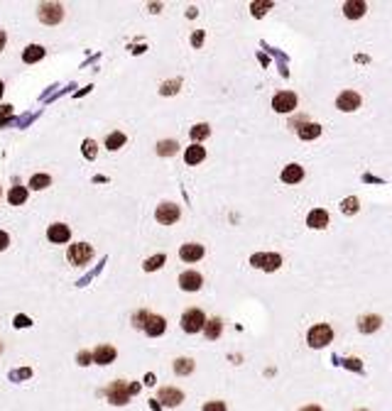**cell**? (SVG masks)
Returning <instances> with one entry per match:
<instances>
[{
	"mask_svg": "<svg viewBox=\"0 0 392 411\" xmlns=\"http://www.w3.org/2000/svg\"><path fill=\"white\" fill-rule=\"evenodd\" d=\"M201 274L199 272H184L181 277H179V287L184 289V291H196V289H201Z\"/></svg>",
	"mask_w": 392,
	"mask_h": 411,
	"instance_id": "obj_11",
	"label": "cell"
},
{
	"mask_svg": "<svg viewBox=\"0 0 392 411\" xmlns=\"http://www.w3.org/2000/svg\"><path fill=\"white\" fill-rule=\"evenodd\" d=\"M106 396H108V401H110V404L123 406V404H128V401H130V387H128L125 382H113V384L106 389Z\"/></svg>",
	"mask_w": 392,
	"mask_h": 411,
	"instance_id": "obj_3",
	"label": "cell"
},
{
	"mask_svg": "<svg viewBox=\"0 0 392 411\" xmlns=\"http://www.w3.org/2000/svg\"><path fill=\"white\" fill-rule=\"evenodd\" d=\"M157 221L162 223V226H172V223H176L179 221V206H174V203H162V206H157Z\"/></svg>",
	"mask_w": 392,
	"mask_h": 411,
	"instance_id": "obj_9",
	"label": "cell"
},
{
	"mask_svg": "<svg viewBox=\"0 0 392 411\" xmlns=\"http://www.w3.org/2000/svg\"><path fill=\"white\" fill-rule=\"evenodd\" d=\"M176 86H179V81H172V83H164V86H162V96H167V93H174V91H176Z\"/></svg>",
	"mask_w": 392,
	"mask_h": 411,
	"instance_id": "obj_39",
	"label": "cell"
},
{
	"mask_svg": "<svg viewBox=\"0 0 392 411\" xmlns=\"http://www.w3.org/2000/svg\"><path fill=\"white\" fill-rule=\"evenodd\" d=\"M204 330H206V338H209V340H216V338L221 335V330H223L221 318H211L209 323H204Z\"/></svg>",
	"mask_w": 392,
	"mask_h": 411,
	"instance_id": "obj_24",
	"label": "cell"
},
{
	"mask_svg": "<svg viewBox=\"0 0 392 411\" xmlns=\"http://www.w3.org/2000/svg\"><path fill=\"white\" fill-rule=\"evenodd\" d=\"M206 159V149L201 147V144H191V147H186V154H184V162L186 164H199V162H204Z\"/></svg>",
	"mask_w": 392,
	"mask_h": 411,
	"instance_id": "obj_19",
	"label": "cell"
},
{
	"mask_svg": "<svg viewBox=\"0 0 392 411\" xmlns=\"http://www.w3.org/2000/svg\"><path fill=\"white\" fill-rule=\"evenodd\" d=\"M91 255H93V250L86 243H76V245L69 247V262L71 265H86L91 260Z\"/></svg>",
	"mask_w": 392,
	"mask_h": 411,
	"instance_id": "obj_8",
	"label": "cell"
},
{
	"mask_svg": "<svg viewBox=\"0 0 392 411\" xmlns=\"http://www.w3.org/2000/svg\"><path fill=\"white\" fill-rule=\"evenodd\" d=\"M62 18H64V10L59 3H42L40 5V20L44 25H57V22H62Z\"/></svg>",
	"mask_w": 392,
	"mask_h": 411,
	"instance_id": "obj_5",
	"label": "cell"
},
{
	"mask_svg": "<svg viewBox=\"0 0 392 411\" xmlns=\"http://www.w3.org/2000/svg\"><path fill=\"white\" fill-rule=\"evenodd\" d=\"M159 401L164 406H179L184 401V394L179 389H174V387H162L159 389Z\"/></svg>",
	"mask_w": 392,
	"mask_h": 411,
	"instance_id": "obj_10",
	"label": "cell"
},
{
	"mask_svg": "<svg viewBox=\"0 0 392 411\" xmlns=\"http://www.w3.org/2000/svg\"><path fill=\"white\" fill-rule=\"evenodd\" d=\"M81 147H84L81 152H84V157H86V159H93V157H96V142H93V140H86Z\"/></svg>",
	"mask_w": 392,
	"mask_h": 411,
	"instance_id": "obj_32",
	"label": "cell"
},
{
	"mask_svg": "<svg viewBox=\"0 0 392 411\" xmlns=\"http://www.w3.org/2000/svg\"><path fill=\"white\" fill-rule=\"evenodd\" d=\"M302 179H304V169H302L299 164L284 166V171H282V181H284V184H299Z\"/></svg>",
	"mask_w": 392,
	"mask_h": 411,
	"instance_id": "obj_20",
	"label": "cell"
},
{
	"mask_svg": "<svg viewBox=\"0 0 392 411\" xmlns=\"http://www.w3.org/2000/svg\"><path fill=\"white\" fill-rule=\"evenodd\" d=\"M115 360V348L113 345H98L93 352V362L96 365H110Z\"/></svg>",
	"mask_w": 392,
	"mask_h": 411,
	"instance_id": "obj_16",
	"label": "cell"
},
{
	"mask_svg": "<svg viewBox=\"0 0 392 411\" xmlns=\"http://www.w3.org/2000/svg\"><path fill=\"white\" fill-rule=\"evenodd\" d=\"M164 265V255H154V257H150L147 262H145V272H154V269H159Z\"/></svg>",
	"mask_w": 392,
	"mask_h": 411,
	"instance_id": "obj_30",
	"label": "cell"
},
{
	"mask_svg": "<svg viewBox=\"0 0 392 411\" xmlns=\"http://www.w3.org/2000/svg\"><path fill=\"white\" fill-rule=\"evenodd\" d=\"M47 238H49L52 243H69L71 230H69V226H64V223H54V226H49Z\"/></svg>",
	"mask_w": 392,
	"mask_h": 411,
	"instance_id": "obj_13",
	"label": "cell"
},
{
	"mask_svg": "<svg viewBox=\"0 0 392 411\" xmlns=\"http://www.w3.org/2000/svg\"><path fill=\"white\" fill-rule=\"evenodd\" d=\"M44 57V49L40 47V44H30L25 52H22V62L25 64H35V62H40Z\"/></svg>",
	"mask_w": 392,
	"mask_h": 411,
	"instance_id": "obj_22",
	"label": "cell"
},
{
	"mask_svg": "<svg viewBox=\"0 0 392 411\" xmlns=\"http://www.w3.org/2000/svg\"><path fill=\"white\" fill-rule=\"evenodd\" d=\"M10 113H13V108H10V105H3V108H0V127L5 125V120L10 118Z\"/></svg>",
	"mask_w": 392,
	"mask_h": 411,
	"instance_id": "obj_37",
	"label": "cell"
},
{
	"mask_svg": "<svg viewBox=\"0 0 392 411\" xmlns=\"http://www.w3.org/2000/svg\"><path fill=\"white\" fill-rule=\"evenodd\" d=\"M27 377H32V370H18V372H10V379L15 382V379H27Z\"/></svg>",
	"mask_w": 392,
	"mask_h": 411,
	"instance_id": "obj_35",
	"label": "cell"
},
{
	"mask_svg": "<svg viewBox=\"0 0 392 411\" xmlns=\"http://www.w3.org/2000/svg\"><path fill=\"white\" fill-rule=\"evenodd\" d=\"M8 245H10V235H8L5 230H0V252H3Z\"/></svg>",
	"mask_w": 392,
	"mask_h": 411,
	"instance_id": "obj_38",
	"label": "cell"
},
{
	"mask_svg": "<svg viewBox=\"0 0 392 411\" xmlns=\"http://www.w3.org/2000/svg\"><path fill=\"white\" fill-rule=\"evenodd\" d=\"M174 372L176 374H191L194 372V360H189V357H179V360H174Z\"/></svg>",
	"mask_w": 392,
	"mask_h": 411,
	"instance_id": "obj_25",
	"label": "cell"
},
{
	"mask_svg": "<svg viewBox=\"0 0 392 411\" xmlns=\"http://www.w3.org/2000/svg\"><path fill=\"white\" fill-rule=\"evenodd\" d=\"M145 333L147 335H152V338H157V335H162L164 333V328H167V321L162 318V316H147V321H145Z\"/></svg>",
	"mask_w": 392,
	"mask_h": 411,
	"instance_id": "obj_14",
	"label": "cell"
},
{
	"mask_svg": "<svg viewBox=\"0 0 392 411\" xmlns=\"http://www.w3.org/2000/svg\"><path fill=\"white\" fill-rule=\"evenodd\" d=\"M179 257H181L184 262H196V260H201V257H204V245H196V243L181 245Z\"/></svg>",
	"mask_w": 392,
	"mask_h": 411,
	"instance_id": "obj_12",
	"label": "cell"
},
{
	"mask_svg": "<svg viewBox=\"0 0 392 411\" xmlns=\"http://www.w3.org/2000/svg\"><path fill=\"white\" fill-rule=\"evenodd\" d=\"M76 360H79V365H91V362H93V355L86 352V350H81V352L76 355Z\"/></svg>",
	"mask_w": 392,
	"mask_h": 411,
	"instance_id": "obj_36",
	"label": "cell"
},
{
	"mask_svg": "<svg viewBox=\"0 0 392 411\" xmlns=\"http://www.w3.org/2000/svg\"><path fill=\"white\" fill-rule=\"evenodd\" d=\"M0 98H3V81H0Z\"/></svg>",
	"mask_w": 392,
	"mask_h": 411,
	"instance_id": "obj_45",
	"label": "cell"
},
{
	"mask_svg": "<svg viewBox=\"0 0 392 411\" xmlns=\"http://www.w3.org/2000/svg\"><path fill=\"white\" fill-rule=\"evenodd\" d=\"M336 108L343 110V113H353L360 108V96L355 91H343L338 98H336Z\"/></svg>",
	"mask_w": 392,
	"mask_h": 411,
	"instance_id": "obj_7",
	"label": "cell"
},
{
	"mask_svg": "<svg viewBox=\"0 0 392 411\" xmlns=\"http://www.w3.org/2000/svg\"><path fill=\"white\" fill-rule=\"evenodd\" d=\"M8 201H10V206H22L27 201V188L25 186H13L10 193H8Z\"/></svg>",
	"mask_w": 392,
	"mask_h": 411,
	"instance_id": "obj_23",
	"label": "cell"
},
{
	"mask_svg": "<svg viewBox=\"0 0 392 411\" xmlns=\"http://www.w3.org/2000/svg\"><path fill=\"white\" fill-rule=\"evenodd\" d=\"M297 135H299L302 140H316V137L321 135V125H316V123H304V125L297 127Z\"/></svg>",
	"mask_w": 392,
	"mask_h": 411,
	"instance_id": "obj_21",
	"label": "cell"
},
{
	"mask_svg": "<svg viewBox=\"0 0 392 411\" xmlns=\"http://www.w3.org/2000/svg\"><path fill=\"white\" fill-rule=\"evenodd\" d=\"M250 265L253 267H258V269H265V272H275L280 265H282V257L280 255H275V252H260V255H253L250 257Z\"/></svg>",
	"mask_w": 392,
	"mask_h": 411,
	"instance_id": "obj_4",
	"label": "cell"
},
{
	"mask_svg": "<svg viewBox=\"0 0 392 411\" xmlns=\"http://www.w3.org/2000/svg\"><path fill=\"white\" fill-rule=\"evenodd\" d=\"M306 226H309V228H316V230L326 228V226H328V213L321 211V208H314V211L306 216Z\"/></svg>",
	"mask_w": 392,
	"mask_h": 411,
	"instance_id": "obj_17",
	"label": "cell"
},
{
	"mask_svg": "<svg viewBox=\"0 0 392 411\" xmlns=\"http://www.w3.org/2000/svg\"><path fill=\"white\" fill-rule=\"evenodd\" d=\"M201 411H226V404L223 401H206Z\"/></svg>",
	"mask_w": 392,
	"mask_h": 411,
	"instance_id": "obj_34",
	"label": "cell"
},
{
	"mask_svg": "<svg viewBox=\"0 0 392 411\" xmlns=\"http://www.w3.org/2000/svg\"><path fill=\"white\" fill-rule=\"evenodd\" d=\"M176 147H179V144H176L174 140H162V142L157 144V154H159V157H172V154L176 152Z\"/></svg>",
	"mask_w": 392,
	"mask_h": 411,
	"instance_id": "obj_26",
	"label": "cell"
},
{
	"mask_svg": "<svg viewBox=\"0 0 392 411\" xmlns=\"http://www.w3.org/2000/svg\"><path fill=\"white\" fill-rule=\"evenodd\" d=\"M204 323H206V316H204V311H199V308H189V311L181 316V328H184L186 333H199V330L204 328Z\"/></svg>",
	"mask_w": 392,
	"mask_h": 411,
	"instance_id": "obj_2",
	"label": "cell"
},
{
	"mask_svg": "<svg viewBox=\"0 0 392 411\" xmlns=\"http://www.w3.org/2000/svg\"><path fill=\"white\" fill-rule=\"evenodd\" d=\"M302 411H324L321 406H316V404H309V406H304Z\"/></svg>",
	"mask_w": 392,
	"mask_h": 411,
	"instance_id": "obj_43",
	"label": "cell"
},
{
	"mask_svg": "<svg viewBox=\"0 0 392 411\" xmlns=\"http://www.w3.org/2000/svg\"><path fill=\"white\" fill-rule=\"evenodd\" d=\"M5 40H8V35L0 30V52H3V47H5Z\"/></svg>",
	"mask_w": 392,
	"mask_h": 411,
	"instance_id": "obj_44",
	"label": "cell"
},
{
	"mask_svg": "<svg viewBox=\"0 0 392 411\" xmlns=\"http://www.w3.org/2000/svg\"><path fill=\"white\" fill-rule=\"evenodd\" d=\"M15 326H18V328H27V326H30V318H27V316H18V318H15Z\"/></svg>",
	"mask_w": 392,
	"mask_h": 411,
	"instance_id": "obj_41",
	"label": "cell"
},
{
	"mask_svg": "<svg viewBox=\"0 0 392 411\" xmlns=\"http://www.w3.org/2000/svg\"><path fill=\"white\" fill-rule=\"evenodd\" d=\"M209 135H211V127L204 125V123H199V125L191 127V140H196V144H199V140H206Z\"/></svg>",
	"mask_w": 392,
	"mask_h": 411,
	"instance_id": "obj_27",
	"label": "cell"
},
{
	"mask_svg": "<svg viewBox=\"0 0 392 411\" xmlns=\"http://www.w3.org/2000/svg\"><path fill=\"white\" fill-rule=\"evenodd\" d=\"M309 345L311 348H324L333 340V328L328 323H316L314 328H309V335H306Z\"/></svg>",
	"mask_w": 392,
	"mask_h": 411,
	"instance_id": "obj_1",
	"label": "cell"
},
{
	"mask_svg": "<svg viewBox=\"0 0 392 411\" xmlns=\"http://www.w3.org/2000/svg\"><path fill=\"white\" fill-rule=\"evenodd\" d=\"M346 367H350V370H360L363 365H360V360H358V357H348V360H346Z\"/></svg>",
	"mask_w": 392,
	"mask_h": 411,
	"instance_id": "obj_40",
	"label": "cell"
},
{
	"mask_svg": "<svg viewBox=\"0 0 392 411\" xmlns=\"http://www.w3.org/2000/svg\"><path fill=\"white\" fill-rule=\"evenodd\" d=\"M341 208H343V213H348V216H350V213H355V211H358V198H353V196H350V198H346V201L341 203Z\"/></svg>",
	"mask_w": 392,
	"mask_h": 411,
	"instance_id": "obj_31",
	"label": "cell"
},
{
	"mask_svg": "<svg viewBox=\"0 0 392 411\" xmlns=\"http://www.w3.org/2000/svg\"><path fill=\"white\" fill-rule=\"evenodd\" d=\"M380 326H382V318H380V316L368 313V316H360V318H358V330H360V333H375Z\"/></svg>",
	"mask_w": 392,
	"mask_h": 411,
	"instance_id": "obj_15",
	"label": "cell"
},
{
	"mask_svg": "<svg viewBox=\"0 0 392 411\" xmlns=\"http://www.w3.org/2000/svg\"><path fill=\"white\" fill-rule=\"evenodd\" d=\"M270 8H272V3H253V15H255V18H260V15H262V13H267Z\"/></svg>",
	"mask_w": 392,
	"mask_h": 411,
	"instance_id": "obj_33",
	"label": "cell"
},
{
	"mask_svg": "<svg viewBox=\"0 0 392 411\" xmlns=\"http://www.w3.org/2000/svg\"><path fill=\"white\" fill-rule=\"evenodd\" d=\"M272 108H275L277 113H292V110L297 108V96H294L292 91H282V93H277V96L272 98Z\"/></svg>",
	"mask_w": 392,
	"mask_h": 411,
	"instance_id": "obj_6",
	"label": "cell"
},
{
	"mask_svg": "<svg viewBox=\"0 0 392 411\" xmlns=\"http://www.w3.org/2000/svg\"><path fill=\"white\" fill-rule=\"evenodd\" d=\"M358 411H368V409H358Z\"/></svg>",
	"mask_w": 392,
	"mask_h": 411,
	"instance_id": "obj_46",
	"label": "cell"
},
{
	"mask_svg": "<svg viewBox=\"0 0 392 411\" xmlns=\"http://www.w3.org/2000/svg\"><path fill=\"white\" fill-rule=\"evenodd\" d=\"M52 184V179H49V174H35L32 179H30V186L32 188H37V191H42V188H47Z\"/></svg>",
	"mask_w": 392,
	"mask_h": 411,
	"instance_id": "obj_29",
	"label": "cell"
},
{
	"mask_svg": "<svg viewBox=\"0 0 392 411\" xmlns=\"http://www.w3.org/2000/svg\"><path fill=\"white\" fill-rule=\"evenodd\" d=\"M125 144V135L123 132H110L108 137H106V147L108 149H120Z\"/></svg>",
	"mask_w": 392,
	"mask_h": 411,
	"instance_id": "obj_28",
	"label": "cell"
},
{
	"mask_svg": "<svg viewBox=\"0 0 392 411\" xmlns=\"http://www.w3.org/2000/svg\"><path fill=\"white\" fill-rule=\"evenodd\" d=\"M201 40H204V35H201V32H196V35H194V40H191V42H194V47H199V44H201Z\"/></svg>",
	"mask_w": 392,
	"mask_h": 411,
	"instance_id": "obj_42",
	"label": "cell"
},
{
	"mask_svg": "<svg viewBox=\"0 0 392 411\" xmlns=\"http://www.w3.org/2000/svg\"><path fill=\"white\" fill-rule=\"evenodd\" d=\"M343 13H346L348 20H358V18L365 15V3L363 0H348V3L343 5Z\"/></svg>",
	"mask_w": 392,
	"mask_h": 411,
	"instance_id": "obj_18",
	"label": "cell"
}]
</instances>
